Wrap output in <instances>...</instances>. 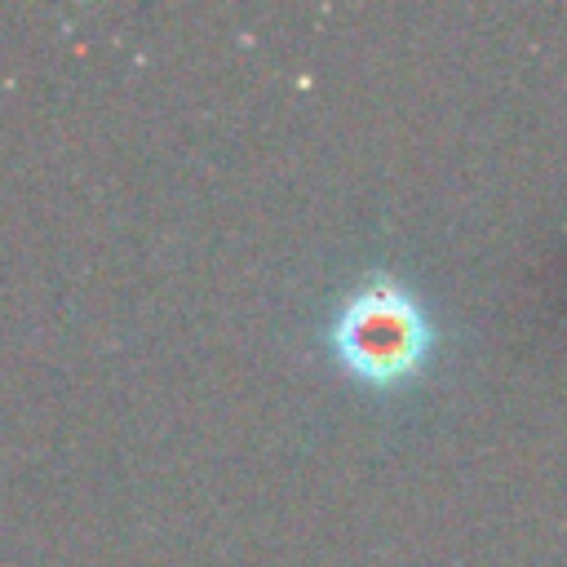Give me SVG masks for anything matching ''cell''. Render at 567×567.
Wrapping results in <instances>:
<instances>
[{
  "mask_svg": "<svg viewBox=\"0 0 567 567\" xmlns=\"http://www.w3.org/2000/svg\"><path fill=\"white\" fill-rule=\"evenodd\" d=\"M332 350L354 377L390 385L416 372L430 350V328L408 288L394 279H372L341 301L332 319Z\"/></svg>",
  "mask_w": 567,
  "mask_h": 567,
  "instance_id": "cell-1",
  "label": "cell"
}]
</instances>
